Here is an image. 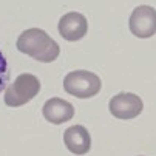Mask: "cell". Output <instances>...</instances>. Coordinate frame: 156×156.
I'll return each mask as SVG.
<instances>
[{
	"instance_id": "6da1fadb",
	"label": "cell",
	"mask_w": 156,
	"mask_h": 156,
	"mask_svg": "<svg viewBox=\"0 0 156 156\" xmlns=\"http://www.w3.org/2000/svg\"><path fill=\"white\" fill-rule=\"evenodd\" d=\"M17 50L43 63L56 60L60 54L59 45L40 28H30L22 33L17 39Z\"/></svg>"
},
{
	"instance_id": "7a4b0ae2",
	"label": "cell",
	"mask_w": 156,
	"mask_h": 156,
	"mask_svg": "<svg viewBox=\"0 0 156 156\" xmlns=\"http://www.w3.org/2000/svg\"><path fill=\"white\" fill-rule=\"evenodd\" d=\"M40 91V80L30 73H23L14 79V82L5 88L3 101L8 107H22L34 99Z\"/></svg>"
},
{
	"instance_id": "3957f363",
	"label": "cell",
	"mask_w": 156,
	"mask_h": 156,
	"mask_svg": "<svg viewBox=\"0 0 156 156\" xmlns=\"http://www.w3.org/2000/svg\"><path fill=\"white\" fill-rule=\"evenodd\" d=\"M101 85L102 82L99 76L87 70L71 71L63 79L65 91L79 99H88V98L96 96L101 91Z\"/></svg>"
},
{
	"instance_id": "277c9868",
	"label": "cell",
	"mask_w": 156,
	"mask_h": 156,
	"mask_svg": "<svg viewBox=\"0 0 156 156\" xmlns=\"http://www.w3.org/2000/svg\"><path fill=\"white\" fill-rule=\"evenodd\" d=\"M130 31L139 39H148L156 34V9L147 5L133 9L130 16Z\"/></svg>"
},
{
	"instance_id": "5b68a950",
	"label": "cell",
	"mask_w": 156,
	"mask_h": 156,
	"mask_svg": "<svg viewBox=\"0 0 156 156\" xmlns=\"http://www.w3.org/2000/svg\"><path fill=\"white\" fill-rule=\"evenodd\" d=\"M108 108L110 113L118 119H133L141 115L144 104L135 93H119L111 98Z\"/></svg>"
},
{
	"instance_id": "8992f818",
	"label": "cell",
	"mask_w": 156,
	"mask_h": 156,
	"mask_svg": "<svg viewBox=\"0 0 156 156\" xmlns=\"http://www.w3.org/2000/svg\"><path fill=\"white\" fill-rule=\"evenodd\" d=\"M88 31L87 19L80 12H68L59 20V34L68 42H77Z\"/></svg>"
},
{
	"instance_id": "52a82bcc",
	"label": "cell",
	"mask_w": 156,
	"mask_h": 156,
	"mask_svg": "<svg viewBox=\"0 0 156 156\" xmlns=\"http://www.w3.org/2000/svg\"><path fill=\"white\" fill-rule=\"evenodd\" d=\"M63 142L66 148L74 154H85L91 148L90 133L82 125H73L66 128L63 133Z\"/></svg>"
},
{
	"instance_id": "ba28073f",
	"label": "cell",
	"mask_w": 156,
	"mask_h": 156,
	"mask_svg": "<svg viewBox=\"0 0 156 156\" xmlns=\"http://www.w3.org/2000/svg\"><path fill=\"white\" fill-rule=\"evenodd\" d=\"M43 116L45 119L54 125L68 122L74 116V107L60 98H51L43 105Z\"/></svg>"
},
{
	"instance_id": "9c48e42d",
	"label": "cell",
	"mask_w": 156,
	"mask_h": 156,
	"mask_svg": "<svg viewBox=\"0 0 156 156\" xmlns=\"http://www.w3.org/2000/svg\"><path fill=\"white\" fill-rule=\"evenodd\" d=\"M9 82V68H8V62L3 56V53L0 51V91H3L6 85Z\"/></svg>"
}]
</instances>
